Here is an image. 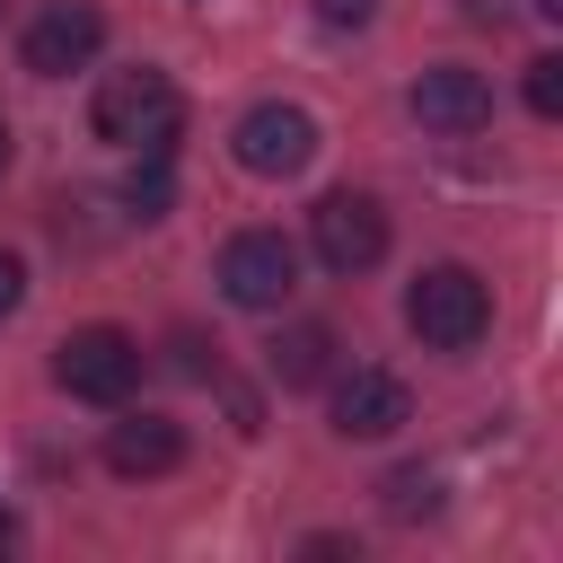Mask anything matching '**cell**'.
Here are the masks:
<instances>
[{"label": "cell", "instance_id": "cell-1", "mask_svg": "<svg viewBox=\"0 0 563 563\" xmlns=\"http://www.w3.org/2000/svg\"><path fill=\"white\" fill-rule=\"evenodd\" d=\"M88 123H97V141H114V150H167L176 123H185V97H176L167 70L132 62V70H106V79H97Z\"/></svg>", "mask_w": 563, "mask_h": 563}, {"label": "cell", "instance_id": "cell-2", "mask_svg": "<svg viewBox=\"0 0 563 563\" xmlns=\"http://www.w3.org/2000/svg\"><path fill=\"white\" fill-rule=\"evenodd\" d=\"M405 325H413L431 352H475L484 325H493V290H484L466 264H431V273H413V290H405Z\"/></svg>", "mask_w": 563, "mask_h": 563}, {"label": "cell", "instance_id": "cell-3", "mask_svg": "<svg viewBox=\"0 0 563 563\" xmlns=\"http://www.w3.org/2000/svg\"><path fill=\"white\" fill-rule=\"evenodd\" d=\"M53 378H62L79 405H123V396L141 387V343H132L123 325H79V334H62V352H53Z\"/></svg>", "mask_w": 563, "mask_h": 563}, {"label": "cell", "instance_id": "cell-4", "mask_svg": "<svg viewBox=\"0 0 563 563\" xmlns=\"http://www.w3.org/2000/svg\"><path fill=\"white\" fill-rule=\"evenodd\" d=\"M229 150H238V167H246V176H299V167L317 158V114H308V106L264 97V106H246V114H238Z\"/></svg>", "mask_w": 563, "mask_h": 563}, {"label": "cell", "instance_id": "cell-5", "mask_svg": "<svg viewBox=\"0 0 563 563\" xmlns=\"http://www.w3.org/2000/svg\"><path fill=\"white\" fill-rule=\"evenodd\" d=\"M308 246H317V264H325V273H343V282H352V273H369V264L387 255V211H378L369 194H352V185H343V194H325V202L308 211Z\"/></svg>", "mask_w": 563, "mask_h": 563}, {"label": "cell", "instance_id": "cell-6", "mask_svg": "<svg viewBox=\"0 0 563 563\" xmlns=\"http://www.w3.org/2000/svg\"><path fill=\"white\" fill-rule=\"evenodd\" d=\"M220 290H229V308H282L299 290V246L282 229H238L220 246Z\"/></svg>", "mask_w": 563, "mask_h": 563}, {"label": "cell", "instance_id": "cell-7", "mask_svg": "<svg viewBox=\"0 0 563 563\" xmlns=\"http://www.w3.org/2000/svg\"><path fill=\"white\" fill-rule=\"evenodd\" d=\"M97 44H106V18H97L88 0H53V9L26 26V70H35V79H70V70L97 62Z\"/></svg>", "mask_w": 563, "mask_h": 563}, {"label": "cell", "instance_id": "cell-8", "mask_svg": "<svg viewBox=\"0 0 563 563\" xmlns=\"http://www.w3.org/2000/svg\"><path fill=\"white\" fill-rule=\"evenodd\" d=\"M405 106H413V123H431V132H484V123H493V88H484V70H466V62L422 70Z\"/></svg>", "mask_w": 563, "mask_h": 563}, {"label": "cell", "instance_id": "cell-9", "mask_svg": "<svg viewBox=\"0 0 563 563\" xmlns=\"http://www.w3.org/2000/svg\"><path fill=\"white\" fill-rule=\"evenodd\" d=\"M405 413H413V396H405L396 369H352V378H334V431H343V440H387V431H405Z\"/></svg>", "mask_w": 563, "mask_h": 563}, {"label": "cell", "instance_id": "cell-10", "mask_svg": "<svg viewBox=\"0 0 563 563\" xmlns=\"http://www.w3.org/2000/svg\"><path fill=\"white\" fill-rule=\"evenodd\" d=\"M106 466H114L123 484L176 475V466H185V431H176L167 413H123V422H106Z\"/></svg>", "mask_w": 563, "mask_h": 563}, {"label": "cell", "instance_id": "cell-11", "mask_svg": "<svg viewBox=\"0 0 563 563\" xmlns=\"http://www.w3.org/2000/svg\"><path fill=\"white\" fill-rule=\"evenodd\" d=\"M325 369H334V334L325 325H282L273 334V378L282 387H317Z\"/></svg>", "mask_w": 563, "mask_h": 563}, {"label": "cell", "instance_id": "cell-12", "mask_svg": "<svg viewBox=\"0 0 563 563\" xmlns=\"http://www.w3.org/2000/svg\"><path fill=\"white\" fill-rule=\"evenodd\" d=\"M378 493H387L396 519H431V510H440V475H431V466H396Z\"/></svg>", "mask_w": 563, "mask_h": 563}, {"label": "cell", "instance_id": "cell-13", "mask_svg": "<svg viewBox=\"0 0 563 563\" xmlns=\"http://www.w3.org/2000/svg\"><path fill=\"white\" fill-rule=\"evenodd\" d=\"M132 158H141V167L123 176V202H132L141 220H158V211H167V150H132Z\"/></svg>", "mask_w": 563, "mask_h": 563}, {"label": "cell", "instance_id": "cell-14", "mask_svg": "<svg viewBox=\"0 0 563 563\" xmlns=\"http://www.w3.org/2000/svg\"><path fill=\"white\" fill-rule=\"evenodd\" d=\"M528 114H545V123L563 114V53H537L528 62Z\"/></svg>", "mask_w": 563, "mask_h": 563}, {"label": "cell", "instance_id": "cell-15", "mask_svg": "<svg viewBox=\"0 0 563 563\" xmlns=\"http://www.w3.org/2000/svg\"><path fill=\"white\" fill-rule=\"evenodd\" d=\"M317 18H325V26H369L378 0H317Z\"/></svg>", "mask_w": 563, "mask_h": 563}, {"label": "cell", "instance_id": "cell-16", "mask_svg": "<svg viewBox=\"0 0 563 563\" xmlns=\"http://www.w3.org/2000/svg\"><path fill=\"white\" fill-rule=\"evenodd\" d=\"M18 299H26V264L0 246V317H18Z\"/></svg>", "mask_w": 563, "mask_h": 563}, {"label": "cell", "instance_id": "cell-17", "mask_svg": "<svg viewBox=\"0 0 563 563\" xmlns=\"http://www.w3.org/2000/svg\"><path fill=\"white\" fill-rule=\"evenodd\" d=\"M466 18H475V26H493V18H501V0H466Z\"/></svg>", "mask_w": 563, "mask_h": 563}, {"label": "cell", "instance_id": "cell-18", "mask_svg": "<svg viewBox=\"0 0 563 563\" xmlns=\"http://www.w3.org/2000/svg\"><path fill=\"white\" fill-rule=\"evenodd\" d=\"M528 9H537V18H563V0H528Z\"/></svg>", "mask_w": 563, "mask_h": 563}, {"label": "cell", "instance_id": "cell-19", "mask_svg": "<svg viewBox=\"0 0 563 563\" xmlns=\"http://www.w3.org/2000/svg\"><path fill=\"white\" fill-rule=\"evenodd\" d=\"M0 167H9V123H0Z\"/></svg>", "mask_w": 563, "mask_h": 563}, {"label": "cell", "instance_id": "cell-20", "mask_svg": "<svg viewBox=\"0 0 563 563\" xmlns=\"http://www.w3.org/2000/svg\"><path fill=\"white\" fill-rule=\"evenodd\" d=\"M0 545H9V510H0Z\"/></svg>", "mask_w": 563, "mask_h": 563}]
</instances>
